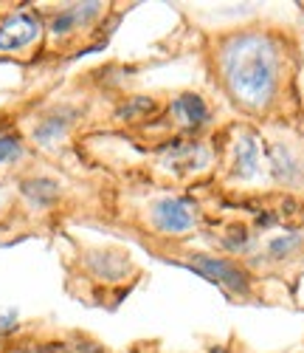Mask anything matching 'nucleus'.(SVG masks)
Returning <instances> with one entry per match:
<instances>
[{
    "label": "nucleus",
    "instance_id": "nucleus-16",
    "mask_svg": "<svg viewBox=\"0 0 304 353\" xmlns=\"http://www.w3.org/2000/svg\"><path fill=\"white\" fill-rule=\"evenodd\" d=\"M220 353H223V350H220Z\"/></svg>",
    "mask_w": 304,
    "mask_h": 353
},
{
    "label": "nucleus",
    "instance_id": "nucleus-15",
    "mask_svg": "<svg viewBox=\"0 0 304 353\" xmlns=\"http://www.w3.org/2000/svg\"><path fill=\"white\" fill-rule=\"evenodd\" d=\"M28 353H63V347L59 345H40V347H32Z\"/></svg>",
    "mask_w": 304,
    "mask_h": 353
},
{
    "label": "nucleus",
    "instance_id": "nucleus-7",
    "mask_svg": "<svg viewBox=\"0 0 304 353\" xmlns=\"http://www.w3.org/2000/svg\"><path fill=\"white\" fill-rule=\"evenodd\" d=\"M259 170V147L251 136H239L234 144V172L239 179H254Z\"/></svg>",
    "mask_w": 304,
    "mask_h": 353
},
{
    "label": "nucleus",
    "instance_id": "nucleus-12",
    "mask_svg": "<svg viewBox=\"0 0 304 353\" xmlns=\"http://www.w3.org/2000/svg\"><path fill=\"white\" fill-rule=\"evenodd\" d=\"M20 156V139L12 133H0V167Z\"/></svg>",
    "mask_w": 304,
    "mask_h": 353
},
{
    "label": "nucleus",
    "instance_id": "nucleus-6",
    "mask_svg": "<svg viewBox=\"0 0 304 353\" xmlns=\"http://www.w3.org/2000/svg\"><path fill=\"white\" fill-rule=\"evenodd\" d=\"M99 12H102V3H79V6H71V9L59 12L51 20V32L54 34H68V32H74V28H79L82 23L94 20Z\"/></svg>",
    "mask_w": 304,
    "mask_h": 353
},
{
    "label": "nucleus",
    "instance_id": "nucleus-14",
    "mask_svg": "<svg viewBox=\"0 0 304 353\" xmlns=\"http://www.w3.org/2000/svg\"><path fill=\"white\" fill-rule=\"evenodd\" d=\"M14 319H17L14 311H9V314L0 316V331H12V328H14Z\"/></svg>",
    "mask_w": 304,
    "mask_h": 353
},
{
    "label": "nucleus",
    "instance_id": "nucleus-4",
    "mask_svg": "<svg viewBox=\"0 0 304 353\" xmlns=\"http://www.w3.org/2000/svg\"><path fill=\"white\" fill-rule=\"evenodd\" d=\"M40 34V20L32 12H17L0 23V51H17L32 46Z\"/></svg>",
    "mask_w": 304,
    "mask_h": 353
},
{
    "label": "nucleus",
    "instance_id": "nucleus-1",
    "mask_svg": "<svg viewBox=\"0 0 304 353\" xmlns=\"http://www.w3.org/2000/svg\"><path fill=\"white\" fill-rule=\"evenodd\" d=\"M276 51L259 34H242L226 48V79L237 102L259 108L276 88Z\"/></svg>",
    "mask_w": 304,
    "mask_h": 353
},
{
    "label": "nucleus",
    "instance_id": "nucleus-5",
    "mask_svg": "<svg viewBox=\"0 0 304 353\" xmlns=\"http://www.w3.org/2000/svg\"><path fill=\"white\" fill-rule=\"evenodd\" d=\"M172 116L186 128H200L208 119V108L197 94H184L172 102Z\"/></svg>",
    "mask_w": 304,
    "mask_h": 353
},
{
    "label": "nucleus",
    "instance_id": "nucleus-3",
    "mask_svg": "<svg viewBox=\"0 0 304 353\" xmlns=\"http://www.w3.org/2000/svg\"><path fill=\"white\" fill-rule=\"evenodd\" d=\"M152 223L169 234H186L195 226V212L180 198H161L152 203Z\"/></svg>",
    "mask_w": 304,
    "mask_h": 353
},
{
    "label": "nucleus",
    "instance_id": "nucleus-2",
    "mask_svg": "<svg viewBox=\"0 0 304 353\" xmlns=\"http://www.w3.org/2000/svg\"><path fill=\"white\" fill-rule=\"evenodd\" d=\"M189 266L195 272H200L203 277H208L211 283H217L223 288H228L231 294H248V277L242 274L234 263L220 260V257H208V254H195L189 260Z\"/></svg>",
    "mask_w": 304,
    "mask_h": 353
},
{
    "label": "nucleus",
    "instance_id": "nucleus-9",
    "mask_svg": "<svg viewBox=\"0 0 304 353\" xmlns=\"http://www.w3.org/2000/svg\"><path fill=\"white\" fill-rule=\"evenodd\" d=\"M23 195L34 203V207H51L59 195V184L51 179H28L23 181Z\"/></svg>",
    "mask_w": 304,
    "mask_h": 353
},
{
    "label": "nucleus",
    "instance_id": "nucleus-11",
    "mask_svg": "<svg viewBox=\"0 0 304 353\" xmlns=\"http://www.w3.org/2000/svg\"><path fill=\"white\" fill-rule=\"evenodd\" d=\"M298 246H301V234H285V238L270 241L268 254H270V257H287V254H293Z\"/></svg>",
    "mask_w": 304,
    "mask_h": 353
},
{
    "label": "nucleus",
    "instance_id": "nucleus-8",
    "mask_svg": "<svg viewBox=\"0 0 304 353\" xmlns=\"http://www.w3.org/2000/svg\"><path fill=\"white\" fill-rule=\"evenodd\" d=\"M74 110H56V113H51V116H45V119L34 128V139L40 141V144H51V141H56V139H63L65 136V130L71 128V122H74Z\"/></svg>",
    "mask_w": 304,
    "mask_h": 353
},
{
    "label": "nucleus",
    "instance_id": "nucleus-13",
    "mask_svg": "<svg viewBox=\"0 0 304 353\" xmlns=\"http://www.w3.org/2000/svg\"><path fill=\"white\" fill-rule=\"evenodd\" d=\"M152 108H155V105H152V99H144V97H141V99H133L127 108H121V110H118V116H127V119H135L138 113H146V110H152Z\"/></svg>",
    "mask_w": 304,
    "mask_h": 353
},
{
    "label": "nucleus",
    "instance_id": "nucleus-10",
    "mask_svg": "<svg viewBox=\"0 0 304 353\" xmlns=\"http://www.w3.org/2000/svg\"><path fill=\"white\" fill-rule=\"evenodd\" d=\"M270 161H273V172L279 175V179H285V181H293V179H298V167H296V161H293V156L285 150V147H273L270 150Z\"/></svg>",
    "mask_w": 304,
    "mask_h": 353
}]
</instances>
